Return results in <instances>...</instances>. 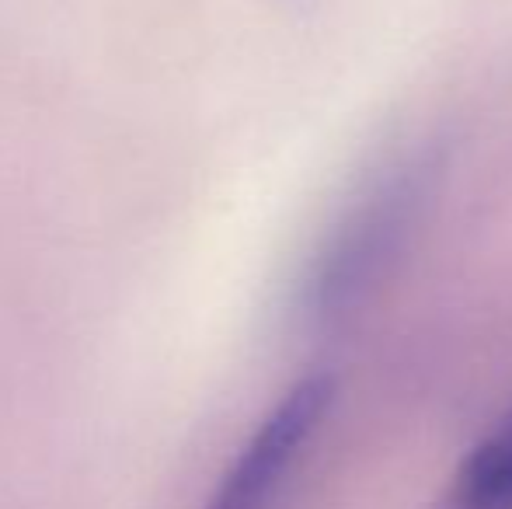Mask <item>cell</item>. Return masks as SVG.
<instances>
[{
    "label": "cell",
    "mask_w": 512,
    "mask_h": 509,
    "mask_svg": "<svg viewBox=\"0 0 512 509\" xmlns=\"http://www.w3.org/2000/svg\"><path fill=\"white\" fill-rule=\"evenodd\" d=\"M331 401L335 381L328 374H307L293 384L251 429L203 509H276Z\"/></svg>",
    "instance_id": "6da1fadb"
},
{
    "label": "cell",
    "mask_w": 512,
    "mask_h": 509,
    "mask_svg": "<svg viewBox=\"0 0 512 509\" xmlns=\"http://www.w3.org/2000/svg\"><path fill=\"white\" fill-rule=\"evenodd\" d=\"M415 189L408 182H394L370 199L349 224L338 227L335 241L317 258L307 279V311L317 318H331L349 307L377 276L380 262L391 255L394 238L408 220V206Z\"/></svg>",
    "instance_id": "7a4b0ae2"
},
{
    "label": "cell",
    "mask_w": 512,
    "mask_h": 509,
    "mask_svg": "<svg viewBox=\"0 0 512 509\" xmlns=\"http://www.w3.org/2000/svg\"><path fill=\"white\" fill-rule=\"evenodd\" d=\"M429 509H512V405L467 450Z\"/></svg>",
    "instance_id": "3957f363"
}]
</instances>
